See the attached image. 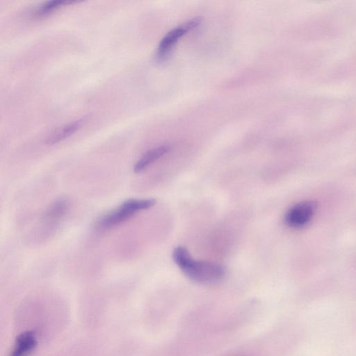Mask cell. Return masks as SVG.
I'll return each instance as SVG.
<instances>
[{"instance_id": "obj_4", "label": "cell", "mask_w": 356, "mask_h": 356, "mask_svg": "<svg viewBox=\"0 0 356 356\" xmlns=\"http://www.w3.org/2000/svg\"><path fill=\"white\" fill-rule=\"evenodd\" d=\"M314 204L309 202H302L291 207L284 216L285 222L291 227H301L305 225L314 213Z\"/></svg>"}, {"instance_id": "obj_2", "label": "cell", "mask_w": 356, "mask_h": 356, "mask_svg": "<svg viewBox=\"0 0 356 356\" xmlns=\"http://www.w3.org/2000/svg\"><path fill=\"white\" fill-rule=\"evenodd\" d=\"M156 203V200L129 199L123 202L118 207L102 216L97 222V227L101 229H107L127 220L136 213L147 209Z\"/></svg>"}, {"instance_id": "obj_5", "label": "cell", "mask_w": 356, "mask_h": 356, "mask_svg": "<svg viewBox=\"0 0 356 356\" xmlns=\"http://www.w3.org/2000/svg\"><path fill=\"white\" fill-rule=\"evenodd\" d=\"M71 206L70 199L59 197L51 202L44 213V220L56 222L62 218L69 211Z\"/></svg>"}, {"instance_id": "obj_6", "label": "cell", "mask_w": 356, "mask_h": 356, "mask_svg": "<svg viewBox=\"0 0 356 356\" xmlns=\"http://www.w3.org/2000/svg\"><path fill=\"white\" fill-rule=\"evenodd\" d=\"M168 145H161L146 152L136 163L134 171L138 173L144 170L152 163L165 155L170 150Z\"/></svg>"}, {"instance_id": "obj_1", "label": "cell", "mask_w": 356, "mask_h": 356, "mask_svg": "<svg viewBox=\"0 0 356 356\" xmlns=\"http://www.w3.org/2000/svg\"><path fill=\"white\" fill-rule=\"evenodd\" d=\"M172 258L185 275L197 283L215 284L222 280L225 275L224 266L212 262L196 261L183 246H177L174 249Z\"/></svg>"}, {"instance_id": "obj_7", "label": "cell", "mask_w": 356, "mask_h": 356, "mask_svg": "<svg viewBox=\"0 0 356 356\" xmlns=\"http://www.w3.org/2000/svg\"><path fill=\"white\" fill-rule=\"evenodd\" d=\"M83 122L84 119L80 118L65 124L50 135L47 138L46 143L48 145H54L67 138L78 131L82 127Z\"/></svg>"}, {"instance_id": "obj_9", "label": "cell", "mask_w": 356, "mask_h": 356, "mask_svg": "<svg viewBox=\"0 0 356 356\" xmlns=\"http://www.w3.org/2000/svg\"><path fill=\"white\" fill-rule=\"evenodd\" d=\"M77 2L73 0H52L40 4L35 10V15H44L57 10L64 6Z\"/></svg>"}, {"instance_id": "obj_3", "label": "cell", "mask_w": 356, "mask_h": 356, "mask_svg": "<svg viewBox=\"0 0 356 356\" xmlns=\"http://www.w3.org/2000/svg\"><path fill=\"white\" fill-rule=\"evenodd\" d=\"M202 22V18L196 17L191 19L168 31L160 41L156 49L158 59L164 58L174 46L185 34L195 29Z\"/></svg>"}, {"instance_id": "obj_8", "label": "cell", "mask_w": 356, "mask_h": 356, "mask_svg": "<svg viewBox=\"0 0 356 356\" xmlns=\"http://www.w3.org/2000/svg\"><path fill=\"white\" fill-rule=\"evenodd\" d=\"M37 344L34 334L31 332L22 333L17 339L10 356H26Z\"/></svg>"}]
</instances>
